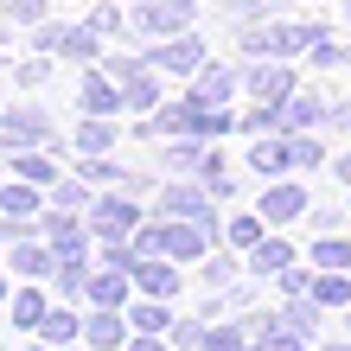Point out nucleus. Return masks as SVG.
<instances>
[{"mask_svg": "<svg viewBox=\"0 0 351 351\" xmlns=\"http://www.w3.org/2000/svg\"><path fill=\"white\" fill-rule=\"evenodd\" d=\"M173 339H179V345H192V351H204V326H198V319H185V326H173Z\"/></svg>", "mask_w": 351, "mask_h": 351, "instance_id": "35", "label": "nucleus"}, {"mask_svg": "<svg viewBox=\"0 0 351 351\" xmlns=\"http://www.w3.org/2000/svg\"><path fill=\"white\" fill-rule=\"evenodd\" d=\"M160 204H167L173 217H211V211H204V204H211V192H198V185H173Z\"/></svg>", "mask_w": 351, "mask_h": 351, "instance_id": "15", "label": "nucleus"}, {"mask_svg": "<svg viewBox=\"0 0 351 351\" xmlns=\"http://www.w3.org/2000/svg\"><path fill=\"white\" fill-rule=\"evenodd\" d=\"M319 160V141H294V167H313Z\"/></svg>", "mask_w": 351, "mask_h": 351, "instance_id": "38", "label": "nucleus"}, {"mask_svg": "<svg viewBox=\"0 0 351 351\" xmlns=\"http://www.w3.org/2000/svg\"><path fill=\"white\" fill-rule=\"evenodd\" d=\"M134 256H173V262H192L204 256L211 243V217H192V223H154V230H134Z\"/></svg>", "mask_w": 351, "mask_h": 351, "instance_id": "1", "label": "nucleus"}, {"mask_svg": "<svg viewBox=\"0 0 351 351\" xmlns=\"http://www.w3.org/2000/svg\"><path fill=\"white\" fill-rule=\"evenodd\" d=\"M13 268H19V275H32V281H45L51 275V250H45V243H19V250H13Z\"/></svg>", "mask_w": 351, "mask_h": 351, "instance_id": "19", "label": "nucleus"}, {"mask_svg": "<svg viewBox=\"0 0 351 351\" xmlns=\"http://www.w3.org/2000/svg\"><path fill=\"white\" fill-rule=\"evenodd\" d=\"M77 102H84V115H109L115 102H121V90L109 84V77H84V90H77Z\"/></svg>", "mask_w": 351, "mask_h": 351, "instance_id": "13", "label": "nucleus"}, {"mask_svg": "<svg viewBox=\"0 0 351 351\" xmlns=\"http://www.w3.org/2000/svg\"><path fill=\"white\" fill-rule=\"evenodd\" d=\"M339 179H351V154H345V160H339Z\"/></svg>", "mask_w": 351, "mask_h": 351, "instance_id": "41", "label": "nucleus"}, {"mask_svg": "<svg viewBox=\"0 0 351 351\" xmlns=\"http://www.w3.org/2000/svg\"><path fill=\"white\" fill-rule=\"evenodd\" d=\"M313 262H319V268H345V275H351V243H339V237H326L319 250H313Z\"/></svg>", "mask_w": 351, "mask_h": 351, "instance_id": "28", "label": "nucleus"}, {"mask_svg": "<svg viewBox=\"0 0 351 351\" xmlns=\"http://www.w3.org/2000/svg\"><path fill=\"white\" fill-rule=\"evenodd\" d=\"M230 90H237V77H230V71H204V77H198V90H192V102H223Z\"/></svg>", "mask_w": 351, "mask_h": 351, "instance_id": "22", "label": "nucleus"}, {"mask_svg": "<svg viewBox=\"0 0 351 351\" xmlns=\"http://www.w3.org/2000/svg\"><path fill=\"white\" fill-rule=\"evenodd\" d=\"M192 7H198V0H141V7H134V26L154 32V38H173V32L192 26Z\"/></svg>", "mask_w": 351, "mask_h": 351, "instance_id": "4", "label": "nucleus"}, {"mask_svg": "<svg viewBox=\"0 0 351 351\" xmlns=\"http://www.w3.org/2000/svg\"><path fill=\"white\" fill-rule=\"evenodd\" d=\"M109 77L121 84V102H128V109H154V102H160V84H154V64H147V58H115Z\"/></svg>", "mask_w": 351, "mask_h": 351, "instance_id": "3", "label": "nucleus"}, {"mask_svg": "<svg viewBox=\"0 0 351 351\" xmlns=\"http://www.w3.org/2000/svg\"><path fill=\"white\" fill-rule=\"evenodd\" d=\"M45 7H51V0H7L13 19H45Z\"/></svg>", "mask_w": 351, "mask_h": 351, "instance_id": "34", "label": "nucleus"}, {"mask_svg": "<svg viewBox=\"0 0 351 351\" xmlns=\"http://www.w3.org/2000/svg\"><path fill=\"white\" fill-rule=\"evenodd\" d=\"M115 26H121L115 7H96V13H90V32H115Z\"/></svg>", "mask_w": 351, "mask_h": 351, "instance_id": "36", "label": "nucleus"}, {"mask_svg": "<svg viewBox=\"0 0 351 351\" xmlns=\"http://www.w3.org/2000/svg\"><path fill=\"white\" fill-rule=\"evenodd\" d=\"M313 300L319 306H345L351 300V275H345V268H326V275L313 281Z\"/></svg>", "mask_w": 351, "mask_h": 351, "instance_id": "18", "label": "nucleus"}, {"mask_svg": "<svg viewBox=\"0 0 351 351\" xmlns=\"http://www.w3.org/2000/svg\"><path fill=\"white\" fill-rule=\"evenodd\" d=\"M300 339H306L300 326L287 319V313H275V319L256 326V345H250V351H300Z\"/></svg>", "mask_w": 351, "mask_h": 351, "instance_id": "9", "label": "nucleus"}, {"mask_svg": "<svg viewBox=\"0 0 351 351\" xmlns=\"http://www.w3.org/2000/svg\"><path fill=\"white\" fill-rule=\"evenodd\" d=\"M0 121H7V147H32V141L51 134V115L45 109H7Z\"/></svg>", "mask_w": 351, "mask_h": 351, "instance_id": "8", "label": "nucleus"}, {"mask_svg": "<svg viewBox=\"0 0 351 351\" xmlns=\"http://www.w3.org/2000/svg\"><path fill=\"white\" fill-rule=\"evenodd\" d=\"M204 351H250V345H243V326H217V332H204Z\"/></svg>", "mask_w": 351, "mask_h": 351, "instance_id": "29", "label": "nucleus"}, {"mask_svg": "<svg viewBox=\"0 0 351 351\" xmlns=\"http://www.w3.org/2000/svg\"><path fill=\"white\" fill-rule=\"evenodd\" d=\"M0 294H7V281H0Z\"/></svg>", "mask_w": 351, "mask_h": 351, "instance_id": "43", "label": "nucleus"}, {"mask_svg": "<svg viewBox=\"0 0 351 351\" xmlns=\"http://www.w3.org/2000/svg\"><path fill=\"white\" fill-rule=\"evenodd\" d=\"M90 230H96V243L134 237V230H141V204H134V198H102L96 211H90Z\"/></svg>", "mask_w": 351, "mask_h": 351, "instance_id": "5", "label": "nucleus"}, {"mask_svg": "<svg viewBox=\"0 0 351 351\" xmlns=\"http://www.w3.org/2000/svg\"><path fill=\"white\" fill-rule=\"evenodd\" d=\"M0 211H7V217H26V211H38V192H32V179L7 185V192H0Z\"/></svg>", "mask_w": 351, "mask_h": 351, "instance_id": "20", "label": "nucleus"}, {"mask_svg": "<svg viewBox=\"0 0 351 351\" xmlns=\"http://www.w3.org/2000/svg\"><path fill=\"white\" fill-rule=\"evenodd\" d=\"M250 90H256L262 102H281L287 90H294V71H287V64H256V71H250Z\"/></svg>", "mask_w": 351, "mask_h": 351, "instance_id": "12", "label": "nucleus"}, {"mask_svg": "<svg viewBox=\"0 0 351 351\" xmlns=\"http://www.w3.org/2000/svg\"><path fill=\"white\" fill-rule=\"evenodd\" d=\"M84 332H90L96 351H115V345H121V319H115V306H96V319L84 326Z\"/></svg>", "mask_w": 351, "mask_h": 351, "instance_id": "17", "label": "nucleus"}, {"mask_svg": "<svg viewBox=\"0 0 351 351\" xmlns=\"http://www.w3.org/2000/svg\"><path fill=\"white\" fill-rule=\"evenodd\" d=\"M90 300L96 306H121V300H128V281H121V275H96L90 281Z\"/></svg>", "mask_w": 351, "mask_h": 351, "instance_id": "27", "label": "nucleus"}, {"mask_svg": "<svg viewBox=\"0 0 351 351\" xmlns=\"http://www.w3.org/2000/svg\"><path fill=\"white\" fill-rule=\"evenodd\" d=\"M230 243H237V250H256V243H262V217H237L230 223Z\"/></svg>", "mask_w": 351, "mask_h": 351, "instance_id": "30", "label": "nucleus"}, {"mask_svg": "<svg viewBox=\"0 0 351 351\" xmlns=\"http://www.w3.org/2000/svg\"><path fill=\"white\" fill-rule=\"evenodd\" d=\"M326 109H319V102L313 96H281V121H287V128H306V121H319Z\"/></svg>", "mask_w": 351, "mask_h": 351, "instance_id": "21", "label": "nucleus"}, {"mask_svg": "<svg viewBox=\"0 0 351 351\" xmlns=\"http://www.w3.org/2000/svg\"><path fill=\"white\" fill-rule=\"evenodd\" d=\"M300 211H306V192H300V185H275V192L262 198V223H294Z\"/></svg>", "mask_w": 351, "mask_h": 351, "instance_id": "11", "label": "nucleus"}, {"mask_svg": "<svg viewBox=\"0 0 351 351\" xmlns=\"http://www.w3.org/2000/svg\"><path fill=\"white\" fill-rule=\"evenodd\" d=\"M281 294H313V275H300V268H281Z\"/></svg>", "mask_w": 351, "mask_h": 351, "instance_id": "33", "label": "nucleus"}, {"mask_svg": "<svg viewBox=\"0 0 351 351\" xmlns=\"http://www.w3.org/2000/svg\"><path fill=\"white\" fill-rule=\"evenodd\" d=\"M147 64H154V71H185V77H192V71L204 64V45H198V38H179V32H173L167 45H154V51H147Z\"/></svg>", "mask_w": 351, "mask_h": 351, "instance_id": "6", "label": "nucleus"}, {"mask_svg": "<svg viewBox=\"0 0 351 351\" xmlns=\"http://www.w3.org/2000/svg\"><path fill=\"white\" fill-rule=\"evenodd\" d=\"M128 351H173V345H154V339H134Z\"/></svg>", "mask_w": 351, "mask_h": 351, "instance_id": "40", "label": "nucleus"}, {"mask_svg": "<svg viewBox=\"0 0 351 351\" xmlns=\"http://www.w3.org/2000/svg\"><path fill=\"white\" fill-rule=\"evenodd\" d=\"M326 351H351V345H326Z\"/></svg>", "mask_w": 351, "mask_h": 351, "instance_id": "42", "label": "nucleus"}, {"mask_svg": "<svg viewBox=\"0 0 351 351\" xmlns=\"http://www.w3.org/2000/svg\"><path fill=\"white\" fill-rule=\"evenodd\" d=\"M38 51H64V58H96V32L90 26H45Z\"/></svg>", "mask_w": 351, "mask_h": 351, "instance_id": "7", "label": "nucleus"}, {"mask_svg": "<svg viewBox=\"0 0 351 351\" xmlns=\"http://www.w3.org/2000/svg\"><path fill=\"white\" fill-rule=\"evenodd\" d=\"M38 339H45V345H71V339H77V319H71V313H51V306H45V319H38Z\"/></svg>", "mask_w": 351, "mask_h": 351, "instance_id": "25", "label": "nucleus"}, {"mask_svg": "<svg viewBox=\"0 0 351 351\" xmlns=\"http://www.w3.org/2000/svg\"><path fill=\"white\" fill-rule=\"evenodd\" d=\"M332 121H339V128H351V102H339V109H332Z\"/></svg>", "mask_w": 351, "mask_h": 351, "instance_id": "39", "label": "nucleus"}, {"mask_svg": "<svg viewBox=\"0 0 351 351\" xmlns=\"http://www.w3.org/2000/svg\"><path fill=\"white\" fill-rule=\"evenodd\" d=\"M38 319H45V294H38V287H26V294L13 300V326H26V332H32Z\"/></svg>", "mask_w": 351, "mask_h": 351, "instance_id": "26", "label": "nucleus"}, {"mask_svg": "<svg viewBox=\"0 0 351 351\" xmlns=\"http://www.w3.org/2000/svg\"><path fill=\"white\" fill-rule=\"evenodd\" d=\"M19 179H32V185H58V167L45 154H32V147H19Z\"/></svg>", "mask_w": 351, "mask_h": 351, "instance_id": "24", "label": "nucleus"}, {"mask_svg": "<svg viewBox=\"0 0 351 351\" xmlns=\"http://www.w3.org/2000/svg\"><path fill=\"white\" fill-rule=\"evenodd\" d=\"M319 26H294V19H275V26H250L243 32V51L256 58H294V51H313Z\"/></svg>", "mask_w": 351, "mask_h": 351, "instance_id": "2", "label": "nucleus"}, {"mask_svg": "<svg viewBox=\"0 0 351 351\" xmlns=\"http://www.w3.org/2000/svg\"><path fill=\"white\" fill-rule=\"evenodd\" d=\"M134 326H141V332H160V326H167V313H160V300L134 306Z\"/></svg>", "mask_w": 351, "mask_h": 351, "instance_id": "32", "label": "nucleus"}, {"mask_svg": "<svg viewBox=\"0 0 351 351\" xmlns=\"http://www.w3.org/2000/svg\"><path fill=\"white\" fill-rule=\"evenodd\" d=\"M38 351H45V345H38Z\"/></svg>", "mask_w": 351, "mask_h": 351, "instance_id": "44", "label": "nucleus"}, {"mask_svg": "<svg viewBox=\"0 0 351 351\" xmlns=\"http://www.w3.org/2000/svg\"><path fill=\"white\" fill-rule=\"evenodd\" d=\"M109 141H115V134H109V128H102V121H96V115H84V128H77V154H84V160H96L102 147H109Z\"/></svg>", "mask_w": 351, "mask_h": 351, "instance_id": "23", "label": "nucleus"}, {"mask_svg": "<svg viewBox=\"0 0 351 351\" xmlns=\"http://www.w3.org/2000/svg\"><path fill=\"white\" fill-rule=\"evenodd\" d=\"M134 287L154 294V300H167V294H179V275L167 262H154V256H134Z\"/></svg>", "mask_w": 351, "mask_h": 351, "instance_id": "10", "label": "nucleus"}, {"mask_svg": "<svg viewBox=\"0 0 351 351\" xmlns=\"http://www.w3.org/2000/svg\"><path fill=\"white\" fill-rule=\"evenodd\" d=\"M58 281H64V294H77V287H90V275H84V262H77V250L64 256V268H58Z\"/></svg>", "mask_w": 351, "mask_h": 351, "instance_id": "31", "label": "nucleus"}, {"mask_svg": "<svg viewBox=\"0 0 351 351\" xmlns=\"http://www.w3.org/2000/svg\"><path fill=\"white\" fill-rule=\"evenodd\" d=\"M51 192H58V204H84V198H90V192H84V185H64V179H58V185H51Z\"/></svg>", "mask_w": 351, "mask_h": 351, "instance_id": "37", "label": "nucleus"}, {"mask_svg": "<svg viewBox=\"0 0 351 351\" xmlns=\"http://www.w3.org/2000/svg\"><path fill=\"white\" fill-rule=\"evenodd\" d=\"M287 262H294V243H256V250H250V268H256V275H281Z\"/></svg>", "mask_w": 351, "mask_h": 351, "instance_id": "16", "label": "nucleus"}, {"mask_svg": "<svg viewBox=\"0 0 351 351\" xmlns=\"http://www.w3.org/2000/svg\"><path fill=\"white\" fill-rule=\"evenodd\" d=\"M250 167H256V173H281V167H294V141H256V147H250Z\"/></svg>", "mask_w": 351, "mask_h": 351, "instance_id": "14", "label": "nucleus"}]
</instances>
